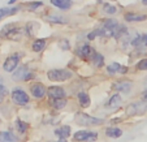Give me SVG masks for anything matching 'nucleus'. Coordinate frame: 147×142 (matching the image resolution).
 Here are the masks:
<instances>
[{"instance_id":"6","label":"nucleus","mask_w":147,"mask_h":142,"mask_svg":"<svg viewBox=\"0 0 147 142\" xmlns=\"http://www.w3.org/2000/svg\"><path fill=\"white\" fill-rule=\"evenodd\" d=\"M12 78H13L14 81H29L30 78H34V73L29 72L26 65H22V67L17 68V69L14 70Z\"/></svg>"},{"instance_id":"4","label":"nucleus","mask_w":147,"mask_h":142,"mask_svg":"<svg viewBox=\"0 0 147 142\" xmlns=\"http://www.w3.org/2000/svg\"><path fill=\"white\" fill-rule=\"evenodd\" d=\"M11 97H12V100L16 104H18V106H26L30 102V97L21 89H14L12 91Z\"/></svg>"},{"instance_id":"22","label":"nucleus","mask_w":147,"mask_h":142,"mask_svg":"<svg viewBox=\"0 0 147 142\" xmlns=\"http://www.w3.org/2000/svg\"><path fill=\"white\" fill-rule=\"evenodd\" d=\"M16 128H17V132L20 134H25L29 129V124L22 121V120H17L16 121Z\"/></svg>"},{"instance_id":"35","label":"nucleus","mask_w":147,"mask_h":142,"mask_svg":"<svg viewBox=\"0 0 147 142\" xmlns=\"http://www.w3.org/2000/svg\"><path fill=\"white\" fill-rule=\"evenodd\" d=\"M96 1H102V0H96Z\"/></svg>"},{"instance_id":"30","label":"nucleus","mask_w":147,"mask_h":142,"mask_svg":"<svg viewBox=\"0 0 147 142\" xmlns=\"http://www.w3.org/2000/svg\"><path fill=\"white\" fill-rule=\"evenodd\" d=\"M141 99L143 100V102H147V90H146V91H143V93L141 94Z\"/></svg>"},{"instance_id":"23","label":"nucleus","mask_w":147,"mask_h":142,"mask_svg":"<svg viewBox=\"0 0 147 142\" xmlns=\"http://www.w3.org/2000/svg\"><path fill=\"white\" fill-rule=\"evenodd\" d=\"M17 11H18V8H0V21L3 18H5L7 16L14 14Z\"/></svg>"},{"instance_id":"28","label":"nucleus","mask_w":147,"mask_h":142,"mask_svg":"<svg viewBox=\"0 0 147 142\" xmlns=\"http://www.w3.org/2000/svg\"><path fill=\"white\" fill-rule=\"evenodd\" d=\"M40 5H42V3H40V1H35V3H34V4H30V5H29L28 8H29V9H31V11H34V9H36V8H38V7H40Z\"/></svg>"},{"instance_id":"15","label":"nucleus","mask_w":147,"mask_h":142,"mask_svg":"<svg viewBox=\"0 0 147 142\" xmlns=\"http://www.w3.org/2000/svg\"><path fill=\"white\" fill-rule=\"evenodd\" d=\"M106 136L108 138H113V139L120 138L122 136V131L120 128H117V126H108L106 129Z\"/></svg>"},{"instance_id":"29","label":"nucleus","mask_w":147,"mask_h":142,"mask_svg":"<svg viewBox=\"0 0 147 142\" xmlns=\"http://www.w3.org/2000/svg\"><path fill=\"white\" fill-rule=\"evenodd\" d=\"M98 37V34H96V30L95 31H91V33H89V35H87V39L89 41H92V39H95Z\"/></svg>"},{"instance_id":"19","label":"nucleus","mask_w":147,"mask_h":142,"mask_svg":"<svg viewBox=\"0 0 147 142\" xmlns=\"http://www.w3.org/2000/svg\"><path fill=\"white\" fill-rule=\"evenodd\" d=\"M46 45H47V41L46 39H36L35 42L33 43V46H31V50L34 51V52H40L43 48L46 47Z\"/></svg>"},{"instance_id":"27","label":"nucleus","mask_w":147,"mask_h":142,"mask_svg":"<svg viewBox=\"0 0 147 142\" xmlns=\"http://www.w3.org/2000/svg\"><path fill=\"white\" fill-rule=\"evenodd\" d=\"M5 94H7V89H5V86L4 85H0V103L4 100V97H5Z\"/></svg>"},{"instance_id":"13","label":"nucleus","mask_w":147,"mask_h":142,"mask_svg":"<svg viewBox=\"0 0 147 142\" xmlns=\"http://www.w3.org/2000/svg\"><path fill=\"white\" fill-rule=\"evenodd\" d=\"M72 1L73 0H51V4L61 11H67L72 7Z\"/></svg>"},{"instance_id":"17","label":"nucleus","mask_w":147,"mask_h":142,"mask_svg":"<svg viewBox=\"0 0 147 142\" xmlns=\"http://www.w3.org/2000/svg\"><path fill=\"white\" fill-rule=\"evenodd\" d=\"M46 21L51 24H59V25H63V24H67L68 20L63 16H59V14H50V16H46Z\"/></svg>"},{"instance_id":"24","label":"nucleus","mask_w":147,"mask_h":142,"mask_svg":"<svg viewBox=\"0 0 147 142\" xmlns=\"http://www.w3.org/2000/svg\"><path fill=\"white\" fill-rule=\"evenodd\" d=\"M120 103H121V97H120L119 94H113L111 97V99L108 100V106L112 107V108H113V107H117Z\"/></svg>"},{"instance_id":"3","label":"nucleus","mask_w":147,"mask_h":142,"mask_svg":"<svg viewBox=\"0 0 147 142\" xmlns=\"http://www.w3.org/2000/svg\"><path fill=\"white\" fill-rule=\"evenodd\" d=\"M76 123H77L78 125L89 126V125H100V124H103L104 121H103L102 119L92 117L87 114H82V112H81V114H77V116H76Z\"/></svg>"},{"instance_id":"14","label":"nucleus","mask_w":147,"mask_h":142,"mask_svg":"<svg viewBox=\"0 0 147 142\" xmlns=\"http://www.w3.org/2000/svg\"><path fill=\"white\" fill-rule=\"evenodd\" d=\"M78 103H80V106L82 107V108H89L90 104H91L89 94L85 91H81L80 94H78Z\"/></svg>"},{"instance_id":"10","label":"nucleus","mask_w":147,"mask_h":142,"mask_svg":"<svg viewBox=\"0 0 147 142\" xmlns=\"http://www.w3.org/2000/svg\"><path fill=\"white\" fill-rule=\"evenodd\" d=\"M126 70H128V68L121 65V64H119V63H112V64H109L108 67H107V72H108V74H111V76H115L116 73L125 74Z\"/></svg>"},{"instance_id":"11","label":"nucleus","mask_w":147,"mask_h":142,"mask_svg":"<svg viewBox=\"0 0 147 142\" xmlns=\"http://www.w3.org/2000/svg\"><path fill=\"white\" fill-rule=\"evenodd\" d=\"M55 134L60 139H67V138H69V137H70L72 131H70V126L69 125H63V126H60V128L56 129Z\"/></svg>"},{"instance_id":"31","label":"nucleus","mask_w":147,"mask_h":142,"mask_svg":"<svg viewBox=\"0 0 147 142\" xmlns=\"http://www.w3.org/2000/svg\"><path fill=\"white\" fill-rule=\"evenodd\" d=\"M143 46H146L147 47V33L143 34Z\"/></svg>"},{"instance_id":"1","label":"nucleus","mask_w":147,"mask_h":142,"mask_svg":"<svg viewBox=\"0 0 147 142\" xmlns=\"http://www.w3.org/2000/svg\"><path fill=\"white\" fill-rule=\"evenodd\" d=\"M72 72L67 69H52L47 72V78L53 82H64L72 77Z\"/></svg>"},{"instance_id":"16","label":"nucleus","mask_w":147,"mask_h":142,"mask_svg":"<svg viewBox=\"0 0 147 142\" xmlns=\"http://www.w3.org/2000/svg\"><path fill=\"white\" fill-rule=\"evenodd\" d=\"M92 52H94V51H92V48L90 47L89 45H82L80 48H78L77 55L82 59H87L89 56H92Z\"/></svg>"},{"instance_id":"32","label":"nucleus","mask_w":147,"mask_h":142,"mask_svg":"<svg viewBox=\"0 0 147 142\" xmlns=\"http://www.w3.org/2000/svg\"><path fill=\"white\" fill-rule=\"evenodd\" d=\"M14 1H17V0H9L8 4H9V5H11V4H14Z\"/></svg>"},{"instance_id":"26","label":"nucleus","mask_w":147,"mask_h":142,"mask_svg":"<svg viewBox=\"0 0 147 142\" xmlns=\"http://www.w3.org/2000/svg\"><path fill=\"white\" fill-rule=\"evenodd\" d=\"M137 68L139 70H147V59H142L141 62L137 63Z\"/></svg>"},{"instance_id":"34","label":"nucleus","mask_w":147,"mask_h":142,"mask_svg":"<svg viewBox=\"0 0 147 142\" xmlns=\"http://www.w3.org/2000/svg\"><path fill=\"white\" fill-rule=\"evenodd\" d=\"M142 3H143L144 5H147V0H142Z\"/></svg>"},{"instance_id":"21","label":"nucleus","mask_w":147,"mask_h":142,"mask_svg":"<svg viewBox=\"0 0 147 142\" xmlns=\"http://www.w3.org/2000/svg\"><path fill=\"white\" fill-rule=\"evenodd\" d=\"M92 64L96 68H102L104 65V56L100 55V53H95L92 55Z\"/></svg>"},{"instance_id":"20","label":"nucleus","mask_w":147,"mask_h":142,"mask_svg":"<svg viewBox=\"0 0 147 142\" xmlns=\"http://www.w3.org/2000/svg\"><path fill=\"white\" fill-rule=\"evenodd\" d=\"M17 138L11 132H1L0 133V142H16Z\"/></svg>"},{"instance_id":"12","label":"nucleus","mask_w":147,"mask_h":142,"mask_svg":"<svg viewBox=\"0 0 147 142\" xmlns=\"http://www.w3.org/2000/svg\"><path fill=\"white\" fill-rule=\"evenodd\" d=\"M113 87L117 91L121 93H129L131 89V82L130 81H119V82H115Z\"/></svg>"},{"instance_id":"7","label":"nucleus","mask_w":147,"mask_h":142,"mask_svg":"<svg viewBox=\"0 0 147 142\" xmlns=\"http://www.w3.org/2000/svg\"><path fill=\"white\" fill-rule=\"evenodd\" d=\"M30 93L34 98L36 99H42V98H45V95L47 94V90H46V86L43 84H34L30 86Z\"/></svg>"},{"instance_id":"8","label":"nucleus","mask_w":147,"mask_h":142,"mask_svg":"<svg viewBox=\"0 0 147 142\" xmlns=\"http://www.w3.org/2000/svg\"><path fill=\"white\" fill-rule=\"evenodd\" d=\"M47 95L51 98V100L65 98V90L60 86H50L47 89Z\"/></svg>"},{"instance_id":"33","label":"nucleus","mask_w":147,"mask_h":142,"mask_svg":"<svg viewBox=\"0 0 147 142\" xmlns=\"http://www.w3.org/2000/svg\"><path fill=\"white\" fill-rule=\"evenodd\" d=\"M56 142H67V139H59V141H56Z\"/></svg>"},{"instance_id":"2","label":"nucleus","mask_w":147,"mask_h":142,"mask_svg":"<svg viewBox=\"0 0 147 142\" xmlns=\"http://www.w3.org/2000/svg\"><path fill=\"white\" fill-rule=\"evenodd\" d=\"M98 137H99L98 132L85 131V129L77 131L74 134H73V139L77 142H94L98 139Z\"/></svg>"},{"instance_id":"25","label":"nucleus","mask_w":147,"mask_h":142,"mask_svg":"<svg viewBox=\"0 0 147 142\" xmlns=\"http://www.w3.org/2000/svg\"><path fill=\"white\" fill-rule=\"evenodd\" d=\"M103 8H104V12H106V13H108V14H115L117 12L116 7L111 5V4H108V3L104 4V7H103Z\"/></svg>"},{"instance_id":"18","label":"nucleus","mask_w":147,"mask_h":142,"mask_svg":"<svg viewBox=\"0 0 147 142\" xmlns=\"http://www.w3.org/2000/svg\"><path fill=\"white\" fill-rule=\"evenodd\" d=\"M68 104V100L67 98H60V99H52L51 100V106L56 110H63L65 108Z\"/></svg>"},{"instance_id":"9","label":"nucleus","mask_w":147,"mask_h":142,"mask_svg":"<svg viewBox=\"0 0 147 142\" xmlns=\"http://www.w3.org/2000/svg\"><path fill=\"white\" fill-rule=\"evenodd\" d=\"M125 21L128 22H141L147 20V14L143 13H138V12H129V13H125Z\"/></svg>"},{"instance_id":"5","label":"nucleus","mask_w":147,"mask_h":142,"mask_svg":"<svg viewBox=\"0 0 147 142\" xmlns=\"http://www.w3.org/2000/svg\"><path fill=\"white\" fill-rule=\"evenodd\" d=\"M20 59H21L20 53H12L11 56H8L5 59V62L3 64V69L5 72H14L17 69V67H18Z\"/></svg>"}]
</instances>
